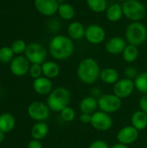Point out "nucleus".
Masks as SVG:
<instances>
[{
    "label": "nucleus",
    "instance_id": "obj_9",
    "mask_svg": "<svg viewBox=\"0 0 147 148\" xmlns=\"http://www.w3.org/2000/svg\"><path fill=\"white\" fill-rule=\"evenodd\" d=\"M91 126L98 131L106 132L111 129L113 127V119L109 114L97 110L92 114Z\"/></svg>",
    "mask_w": 147,
    "mask_h": 148
},
{
    "label": "nucleus",
    "instance_id": "obj_20",
    "mask_svg": "<svg viewBox=\"0 0 147 148\" xmlns=\"http://www.w3.org/2000/svg\"><path fill=\"white\" fill-rule=\"evenodd\" d=\"M42 75L49 79L56 78L61 72L60 66L57 62L54 61H46L42 64Z\"/></svg>",
    "mask_w": 147,
    "mask_h": 148
},
{
    "label": "nucleus",
    "instance_id": "obj_1",
    "mask_svg": "<svg viewBox=\"0 0 147 148\" xmlns=\"http://www.w3.org/2000/svg\"><path fill=\"white\" fill-rule=\"evenodd\" d=\"M75 51L74 41L65 35L54 36L49 43V55L56 61H64L72 56Z\"/></svg>",
    "mask_w": 147,
    "mask_h": 148
},
{
    "label": "nucleus",
    "instance_id": "obj_16",
    "mask_svg": "<svg viewBox=\"0 0 147 148\" xmlns=\"http://www.w3.org/2000/svg\"><path fill=\"white\" fill-rule=\"evenodd\" d=\"M32 87L34 91L39 95H49L53 90V83L51 80L43 75L35 79Z\"/></svg>",
    "mask_w": 147,
    "mask_h": 148
},
{
    "label": "nucleus",
    "instance_id": "obj_27",
    "mask_svg": "<svg viewBox=\"0 0 147 148\" xmlns=\"http://www.w3.org/2000/svg\"><path fill=\"white\" fill-rule=\"evenodd\" d=\"M86 3L88 9L95 13L105 12L108 6L107 0H86Z\"/></svg>",
    "mask_w": 147,
    "mask_h": 148
},
{
    "label": "nucleus",
    "instance_id": "obj_36",
    "mask_svg": "<svg viewBox=\"0 0 147 148\" xmlns=\"http://www.w3.org/2000/svg\"><path fill=\"white\" fill-rule=\"evenodd\" d=\"M139 109L147 114V94L142 95V97L139 100Z\"/></svg>",
    "mask_w": 147,
    "mask_h": 148
},
{
    "label": "nucleus",
    "instance_id": "obj_17",
    "mask_svg": "<svg viewBox=\"0 0 147 148\" xmlns=\"http://www.w3.org/2000/svg\"><path fill=\"white\" fill-rule=\"evenodd\" d=\"M86 27L78 21H72L67 27V36L73 41H78L85 37Z\"/></svg>",
    "mask_w": 147,
    "mask_h": 148
},
{
    "label": "nucleus",
    "instance_id": "obj_25",
    "mask_svg": "<svg viewBox=\"0 0 147 148\" xmlns=\"http://www.w3.org/2000/svg\"><path fill=\"white\" fill-rule=\"evenodd\" d=\"M57 14L61 19L64 21H71L75 16V10L72 4L64 2L59 4Z\"/></svg>",
    "mask_w": 147,
    "mask_h": 148
},
{
    "label": "nucleus",
    "instance_id": "obj_21",
    "mask_svg": "<svg viewBox=\"0 0 147 148\" xmlns=\"http://www.w3.org/2000/svg\"><path fill=\"white\" fill-rule=\"evenodd\" d=\"M100 80L108 85L115 84L120 80L119 72L113 68H105L101 70Z\"/></svg>",
    "mask_w": 147,
    "mask_h": 148
},
{
    "label": "nucleus",
    "instance_id": "obj_13",
    "mask_svg": "<svg viewBox=\"0 0 147 148\" xmlns=\"http://www.w3.org/2000/svg\"><path fill=\"white\" fill-rule=\"evenodd\" d=\"M59 4L58 0H34V6L37 12L48 17L57 13Z\"/></svg>",
    "mask_w": 147,
    "mask_h": 148
},
{
    "label": "nucleus",
    "instance_id": "obj_31",
    "mask_svg": "<svg viewBox=\"0 0 147 148\" xmlns=\"http://www.w3.org/2000/svg\"><path fill=\"white\" fill-rule=\"evenodd\" d=\"M60 115L61 118L65 121V122H71L73 121L75 117H76V113L75 111V109L71 107H67L64 109H62L60 112Z\"/></svg>",
    "mask_w": 147,
    "mask_h": 148
},
{
    "label": "nucleus",
    "instance_id": "obj_39",
    "mask_svg": "<svg viewBox=\"0 0 147 148\" xmlns=\"http://www.w3.org/2000/svg\"><path fill=\"white\" fill-rule=\"evenodd\" d=\"M110 148H129L128 147V146H126V145H124V144H121V143H116V144H114L113 146H112Z\"/></svg>",
    "mask_w": 147,
    "mask_h": 148
},
{
    "label": "nucleus",
    "instance_id": "obj_34",
    "mask_svg": "<svg viewBox=\"0 0 147 148\" xmlns=\"http://www.w3.org/2000/svg\"><path fill=\"white\" fill-rule=\"evenodd\" d=\"M124 75L126 76V78H128V79H131V80H133L138 76L139 75V72L137 70V69L135 67H133V66H129L127 68H126V69L124 70Z\"/></svg>",
    "mask_w": 147,
    "mask_h": 148
},
{
    "label": "nucleus",
    "instance_id": "obj_3",
    "mask_svg": "<svg viewBox=\"0 0 147 148\" xmlns=\"http://www.w3.org/2000/svg\"><path fill=\"white\" fill-rule=\"evenodd\" d=\"M71 101L70 91L63 87H59L52 90L48 95L47 105L51 111L61 112L65 108L68 107Z\"/></svg>",
    "mask_w": 147,
    "mask_h": 148
},
{
    "label": "nucleus",
    "instance_id": "obj_2",
    "mask_svg": "<svg viewBox=\"0 0 147 148\" xmlns=\"http://www.w3.org/2000/svg\"><path fill=\"white\" fill-rule=\"evenodd\" d=\"M101 69L98 62L91 57L81 60L77 67V76L79 80L87 85H92L100 79Z\"/></svg>",
    "mask_w": 147,
    "mask_h": 148
},
{
    "label": "nucleus",
    "instance_id": "obj_23",
    "mask_svg": "<svg viewBox=\"0 0 147 148\" xmlns=\"http://www.w3.org/2000/svg\"><path fill=\"white\" fill-rule=\"evenodd\" d=\"M131 123L137 130H145L147 127V114L140 109L135 111L131 117Z\"/></svg>",
    "mask_w": 147,
    "mask_h": 148
},
{
    "label": "nucleus",
    "instance_id": "obj_28",
    "mask_svg": "<svg viewBox=\"0 0 147 148\" xmlns=\"http://www.w3.org/2000/svg\"><path fill=\"white\" fill-rule=\"evenodd\" d=\"M135 88L141 94H147V71L139 73L134 79Z\"/></svg>",
    "mask_w": 147,
    "mask_h": 148
},
{
    "label": "nucleus",
    "instance_id": "obj_41",
    "mask_svg": "<svg viewBox=\"0 0 147 148\" xmlns=\"http://www.w3.org/2000/svg\"><path fill=\"white\" fill-rule=\"evenodd\" d=\"M116 1H117L118 3H124V2H126V0H116Z\"/></svg>",
    "mask_w": 147,
    "mask_h": 148
},
{
    "label": "nucleus",
    "instance_id": "obj_37",
    "mask_svg": "<svg viewBox=\"0 0 147 148\" xmlns=\"http://www.w3.org/2000/svg\"><path fill=\"white\" fill-rule=\"evenodd\" d=\"M91 119H92V114H89L81 113V115L79 116V121L82 124H90L91 123Z\"/></svg>",
    "mask_w": 147,
    "mask_h": 148
},
{
    "label": "nucleus",
    "instance_id": "obj_40",
    "mask_svg": "<svg viewBox=\"0 0 147 148\" xmlns=\"http://www.w3.org/2000/svg\"><path fill=\"white\" fill-rule=\"evenodd\" d=\"M5 139V134L2 131H0V144L3 143V141Z\"/></svg>",
    "mask_w": 147,
    "mask_h": 148
},
{
    "label": "nucleus",
    "instance_id": "obj_26",
    "mask_svg": "<svg viewBox=\"0 0 147 148\" xmlns=\"http://www.w3.org/2000/svg\"><path fill=\"white\" fill-rule=\"evenodd\" d=\"M122 58L123 60L126 62V63H133L134 62L139 56V47L133 45V44H129L127 43L126 47L125 48L124 51L122 52Z\"/></svg>",
    "mask_w": 147,
    "mask_h": 148
},
{
    "label": "nucleus",
    "instance_id": "obj_35",
    "mask_svg": "<svg viewBox=\"0 0 147 148\" xmlns=\"http://www.w3.org/2000/svg\"><path fill=\"white\" fill-rule=\"evenodd\" d=\"M88 148H110V147L105 140H96L89 145Z\"/></svg>",
    "mask_w": 147,
    "mask_h": 148
},
{
    "label": "nucleus",
    "instance_id": "obj_10",
    "mask_svg": "<svg viewBox=\"0 0 147 148\" xmlns=\"http://www.w3.org/2000/svg\"><path fill=\"white\" fill-rule=\"evenodd\" d=\"M85 38L89 43L93 45L101 44L106 40V30L102 26L99 24H89L86 27Z\"/></svg>",
    "mask_w": 147,
    "mask_h": 148
},
{
    "label": "nucleus",
    "instance_id": "obj_14",
    "mask_svg": "<svg viewBox=\"0 0 147 148\" xmlns=\"http://www.w3.org/2000/svg\"><path fill=\"white\" fill-rule=\"evenodd\" d=\"M139 131L137 130L134 127L126 126L122 127L117 134V140L119 143L129 146L134 143L139 138Z\"/></svg>",
    "mask_w": 147,
    "mask_h": 148
},
{
    "label": "nucleus",
    "instance_id": "obj_19",
    "mask_svg": "<svg viewBox=\"0 0 147 148\" xmlns=\"http://www.w3.org/2000/svg\"><path fill=\"white\" fill-rule=\"evenodd\" d=\"M79 108L81 113L93 114L99 108L98 99H96V97L94 96H87L80 101Z\"/></svg>",
    "mask_w": 147,
    "mask_h": 148
},
{
    "label": "nucleus",
    "instance_id": "obj_8",
    "mask_svg": "<svg viewBox=\"0 0 147 148\" xmlns=\"http://www.w3.org/2000/svg\"><path fill=\"white\" fill-rule=\"evenodd\" d=\"M27 113L30 119L39 122L44 121L49 117L50 109L47 103H43L42 101H33L28 106Z\"/></svg>",
    "mask_w": 147,
    "mask_h": 148
},
{
    "label": "nucleus",
    "instance_id": "obj_33",
    "mask_svg": "<svg viewBox=\"0 0 147 148\" xmlns=\"http://www.w3.org/2000/svg\"><path fill=\"white\" fill-rule=\"evenodd\" d=\"M29 74L34 80L42 76V65L41 64H31L29 70Z\"/></svg>",
    "mask_w": 147,
    "mask_h": 148
},
{
    "label": "nucleus",
    "instance_id": "obj_15",
    "mask_svg": "<svg viewBox=\"0 0 147 148\" xmlns=\"http://www.w3.org/2000/svg\"><path fill=\"white\" fill-rule=\"evenodd\" d=\"M127 45V42L125 38L121 36H113L110 37L105 43L106 51L113 56H117L122 54L125 48Z\"/></svg>",
    "mask_w": 147,
    "mask_h": 148
},
{
    "label": "nucleus",
    "instance_id": "obj_32",
    "mask_svg": "<svg viewBox=\"0 0 147 148\" xmlns=\"http://www.w3.org/2000/svg\"><path fill=\"white\" fill-rule=\"evenodd\" d=\"M61 26H62L61 22L57 18L49 19L47 23V28H48L49 31L51 33H54V34H56L60 31Z\"/></svg>",
    "mask_w": 147,
    "mask_h": 148
},
{
    "label": "nucleus",
    "instance_id": "obj_22",
    "mask_svg": "<svg viewBox=\"0 0 147 148\" xmlns=\"http://www.w3.org/2000/svg\"><path fill=\"white\" fill-rule=\"evenodd\" d=\"M49 130V126L44 121H39L33 125L30 130V134L33 140H42L47 137Z\"/></svg>",
    "mask_w": 147,
    "mask_h": 148
},
{
    "label": "nucleus",
    "instance_id": "obj_29",
    "mask_svg": "<svg viewBox=\"0 0 147 148\" xmlns=\"http://www.w3.org/2000/svg\"><path fill=\"white\" fill-rule=\"evenodd\" d=\"M15 54L13 53L10 47L3 46L0 48V62L3 64L10 63V62L13 60Z\"/></svg>",
    "mask_w": 147,
    "mask_h": 148
},
{
    "label": "nucleus",
    "instance_id": "obj_38",
    "mask_svg": "<svg viewBox=\"0 0 147 148\" xmlns=\"http://www.w3.org/2000/svg\"><path fill=\"white\" fill-rule=\"evenodd\" d=\"M27 148H42V144L41 142V140H31L29 143Z\"/></svg>",
    "mask_w": 147,
    "mask_h": 148
},
{
    "label": "nucleus",
    "instance_id": "obj_4",
    "mask_svg": "<svg viewBox=\"0 0 147 148\" xmlns=\"http://www.w3.org/2000/svg\"><path fill=\"white\" fill-rule=\"evenodd\" d=\"M125 39L129 44L140 46L147 40V28L141 22H131L125 29Z\"/></svg>",
    "mask_w": 147,
    "mask_h": 148
},
{
    "label": "nucleus",
    "instance_id": "obj_6",
    "mask_svg": "<svg viewBox=\"0 0 147 148\" xmlns=\"http://www.w3.org/2000/svg\"><path fill=\"white\" fill-rule=\"evenodd\" d=\"M24 56L31 64H42L46 62L48 50L46 48L38 42H31L27 45Z\"/></svg>",
    "mask_w": 147,
    "mask_h": 148
},
{
    "label": "nucleus",
    "instance_id": "obj_12",
    "mask_svg": "<svg viewBox=\"0 0 147 148\" xmlns=\"http://www.w3.org/2000/svg\"><path fill=\"white\" fill-rule=\"evenodd\" d=\"M135 89V85H134V81L128 79V78H122L120 79L114 85H113V94L118 96L119 98L126 99L129 97L134 91Z\"/></svg>",
    "mask_w": 147,
    "mask_h": 148
},
{
    "label": "nucleus",
    "instance_id": "obj_30",
    "mask_svg": "<svg viewBox=\"0 0 147 148\" xmlns=\"http://www.w3.org/2000/svg\"><path fill=\"white\" fill-rule=\"evenodd\" d=\"M27 45L26 42L22 40V39H17V40H15L11 45L10 46V49H12L13 53L16 56H19V55H22L23 53H25V50H26V48H27Z\"/></svg>",
    "mask_w": 147,
    "mask_h": 148
},
{
    "label": "nucleus",
    "instance_id": "obj_11",
    "mask_svg": "<svg viewBox=\"0 0 147 148\" xmlns=\"http://www.w3.org/2000/svg\"><path fill=\"white\" fill-rule=\"evenodd\" d=\"M31 63L29 62V60L26 58L25 56L19 55L16 56L13 60L10 63V72L18 77L24 76L29 73V68Z\"/></svg>",
    "mask_w": 147,
    "mask_h": 148
},
{
    "label": "nucleus",
    "instance_id": "obj_18",
    "mask_svg": "<svg viewBox=\"0 0 147 148\" xmlns=\"http://www.w3.org/2000/svg\"><path fill=\"white\" fill-rule=\"evenodd\" d=\"M105 15L107 19L111 23H117L120 22L122 17L124 16L122 3H113L107 6Z\"/></svg>",
    "mask_w": 147,
    "mask_h": 148
},
{
    "label": "nucleus",
    "instance_id": "obj_5",
    "mask_svg": "<svg viewBox=\"0 0 147 148\" xmlns=\"http://www.w3.org/2000/svg\"><path fill=\"white\" fill-rule=\"evenodd\" d=\"M122 8L124 16L131 22H140L146 14L145 4L139 0H126Z\"/></svg>",
    "mask_w": 147,
    "mask_h": 148
},
{
    "label": "nucleus",
    "instance_id": "obj_7",
    "mask_svg": "<svg viewBox=\"0 0 147 148\" xmlns=\"http://www.w3.org/2000/svg\"><path fill=\"white\" fill-rule=\"evenodd\" d=\"M122 101L114 94H105L98 98V108L107 114H113L120 109Z\"/></svg>",
    "mask_w": 147,
    "mask_h": 148
},
{
    "label": "nucleus",
    "instance_id": "obj_24",
    "mask_svg": "<svg viewBox=\"0 0 147 148\" xmlns=\"http://www.w3.org/2000/svg\"><path fill=\"white\" fill-rule=\"evenodd\" d=\"M16 127V119L10 113H3L0 114V131L4 134L11 132Z\"/></svg>",
    "mask_w": 147,
    "mask_h": 148
}]
</instances>
